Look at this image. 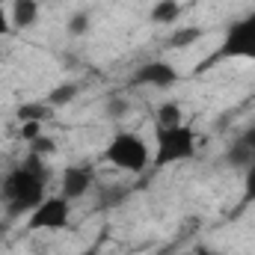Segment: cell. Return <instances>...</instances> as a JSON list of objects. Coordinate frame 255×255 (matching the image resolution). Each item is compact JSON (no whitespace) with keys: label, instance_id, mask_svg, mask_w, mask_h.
Segmentation results:
<instances>
[{"label":"cell","instance_id":"cell-1","mask_svg":"<svg viewBox=\"0 0 255 255\" xmlns=\"http://www.w3.org/2000/svg\"><path fill=\"white\" fill-rule=\"evenodd\" d=\"M48 178L51 169L36 151H30L15 169H9L0 178V208L6 211V217L9 220L30 217L48 196Z\"/></svg>","mask_w":255,"mask_h":255},{"label":"cell","instance_id":"cell-2","mask_svg":"<svg viewBox=\"0 0 255 255\" xmlns=\"http://www.w3.org/2000/svg\"><path fill=\"white\" fill-rule=\"evenodd\" d=\"M223 60H247V63H255V9L250 15L238 18V21L226 30V36H223V42L217 45V51L196 68V74H199V71H208L211 65L223 63Z\"/></svg>","mask_w":255,"mask_h":255},{"label":"cell","instance_id":"cell-3","mask_svg":"<svg viewBox=\"0 0 255 255\" xmlns=\"http://www.w3.org/2000/svg\"><path fill=\"white\" fill-rule=\"evenodd\" d=\"M196 157V130L190 125H157L154 128V166H172Z\"/></svg>","mask_w":255,"mask_h":255},{"label":"cell","instance_id":"cell-4","mask_svg":"<svg viewBox=\"0 0 255 255\" xmlns=\"http://www.w3.org/2000/svg\"><path fill=\"white\" fill-rule=\"evenodd\" d=\"M104 160L113 163V166L122 169V172H142V169L148 166L151 154H148V145H145V139H142L139 133H133V130H119V133L107 142Z\"/></svg>","mask_w":255,"mask_h":255},{"label":"cell","instance_id":"cell-5","mask_svg":"<svg viewBox=\"0 0 255 255\" xmlns=\"http://www.w3.org/2000/svg\"><path fill=\"white\" fill-rule=\"evenodd\" d=\"M68 220H71V199L60 193V196H45L42 205L30 214L27 226L33 232H60L68 226Z\"/></svg>","mask_w":255,"mask_h":255},{"label":"cell","instance_id":"cell-6","mask_svg":"<svg viewBox=\"0 0 255 255\" xmlns=\"http://www.w3.org/2000/svg\"><path fill=\"white\" fill-rule=\"evenodd\" d=\"M178 80H181V71L166 60L142 63L130 74V86H151V89H172Z\"/></svg>","mask_w":255,"mask_h":255},{"label":"cell","instance_id":"cell-7","mask_svg":"<svg viewBox=\"0 0 255 255\" xmlns=\"http://www.w3.org/2000/svg\"><path fill=\"white\" fill-rule=\"evenodd\" d=\"M95 184V166L89 163H74L63 169V196L65 199H83Z\"/></svg>","mask_w":255,"mask_h":255},{"label":"cell","instance_id":"cell-8","mask_svg":"<svg viewBox=\"0 0 255 255\" xmlns=\"http://www.w3.org/2000/svg\"><path fill=\"white\" fill-rule=\"evenodd\" d=\"M39 15H42L39 0H12V6H9V18H12V24H15L18 30L33 27V24L39 21Z\"/></svg>","mask_w":255,"mask_h":255},{"label":"cell","instance_id":"cell-9","mask_svg":"<svg viewBox=\"0 0 255 255\" xmlns=\"http://www.w3.org/2000/svg\"><path fill=\"white\" fill-rule=\"evenodd\" d=\"M181 15V0H160L151 9V24H175Z\"/></svg>","mask_w":255,"mask_h":255},{"label":"cell","instance_id":"cell-10","mask_svg":"<svg viewBox=\"0 0 255 255\" xmlns=\"http://www.w3.org/2000/svg\"><path fill=\"white\" fill-rule=\"evenodd\" d=\"M202 36H205V30H202V27H193V24H190V27H178V30L169 36V42H166V45H169V48H175V51H181V48H190L193 42H199Z\"/></svg>","mask_w":255,"mask_h":255},{"label":"cell","instance_id":"cell-11","mask_svg":"<svg viewBox=\"0 0 255 255\" xmlns=\"http://www.w3.org/2000/svg\"><path fill=\"white\" fill-rule=\"evenodd\" d=\"M48 113H51V104L48 101H30V104H21L18 107V119L21 122H45Z\"/></svg>","mask_w":255,"mask_h":255},{"label":"cell","instance_id":"cell-12","mask_svg":"<svg viewBox=\"0 0 255 255\" xmlns=\"http://www.w3.org/2000/svg\"><path fill=\"white\" fill-rule=\"evenodd\" d=\"M77 92H80L77 83H60V86L48 95V104H51V107H65V104H71V101L77 98Z\"/></svg>","mask_w":255,"mask_h":255},{"label":"cell","instance_id":"cell-13","mask_svg":"<svg viewBox=\"0 0 255 255\" xmlns=\"http://www.w3.org/2000/svg\"><path fill=\"white\" fill-rule=\"evenodd\" d=\"M184 122V113H181V104L178 101H166V104H160V110H157V125H181Z\"/></svg>","mask_w":255,"mask_h":255},{"label":"cell","instance_id":"cell-14","mask_svg":"<svg viewBox=\"0 0 255 255\" xmlns=\"http://www.w3.org/2000/svg\"><path fill=\"white\" fill-rule=\"evenodd\" d=\"M68 33H71V36L89 33V12H74L71 21H68Z\"/></svg>","mask_w":255,"mask_h":255},{"label":"cell","instance_id":"cell-15","mask_svg":"<svg viewBox=\"0 0 255 255\" xmlns=\"http://www.w3.org/2000/svg\"><path fill=\"white\" fill-rule=\"evenodd\" d=\"M21 136H24L27 142L39 139V136H42V122H21Z\"/></svg>","mask_w":255,"mask_h":255},{"label":"cell","instance_id":"cell-16","mask_svg":"<svg viewBox=\"0 0 255 255\" xmlns=\"http://www.w3.org/2000/svg\"><path fill=\"white\" fill-rule=\"evenodd\" d=\"M238 142H241V145H244V148L250 151V157L255 160V125L247 128V130H244V133L238 136Z\"/></svg>","mask_w":255,"mask_h":255},{"label":"cell","instance_id":"cell-17","mask_svg":"<svg viewBox=\"0 0 255 255\" xmlns=\"http://www.w3.org/2000/svg\"><path fill=\"white\" fill-rule=\"evenodd\" d=\"M244 193H247V199L255 202V160L247 166V178H244Z\"/></svg>","mask_w":255,"mask_h":255},{"label":"cell","instance_id":"cell-18","mask_svg":"<svg viewBox=\"0 0 255 255\" xmlns=\"http://www.w3.org/2000/svg\"><path fill=\"white\" fill-rule=\"evenodd\" d=\"M128 110V104L122 101V98H116V101H110V116H122Z\"/></svg>","mask_w":255,"mask_h":255},{"label":"cell","instance_id":"cell-19","mask_svg":"<svg viewBox=\"0 0 255 255\" xmlns=\"http://www.w3.org/2000/svg\"><path fill=\"white\" fill-rule=\"evenodd\" d=\"M9 33V15H6V6L0 3V36Z\"/></svg>","mask_w":255,"mask_h":255},{"label":"cell","instance_id":"cell-20","mask_svg":"<svg viewBox=\"0 0 255 255\" xmlns=\"http://www.w3.org/2000/svg\"><path fill=\"white\" fill-rule=\"evenodd\" d=\"M193 255H220V250H214V247L202 244V247H196V253H193Z\"/></svg>","mask_w":255,"mask_h":255},{"label":"cell","instance_id":"cell-21","mask_svg":"<svg viewBox=\"0 0 255 255\" xmlns=\"http://www.w3.org/2000/svg\"><path fill=\"white\" fill-rule=\"evenodd\" d=\"M77 255H101V244H92V247H86L83 253H77Z\"/></svg>","mask_w":255,"mask_h":255}]
</instances>
